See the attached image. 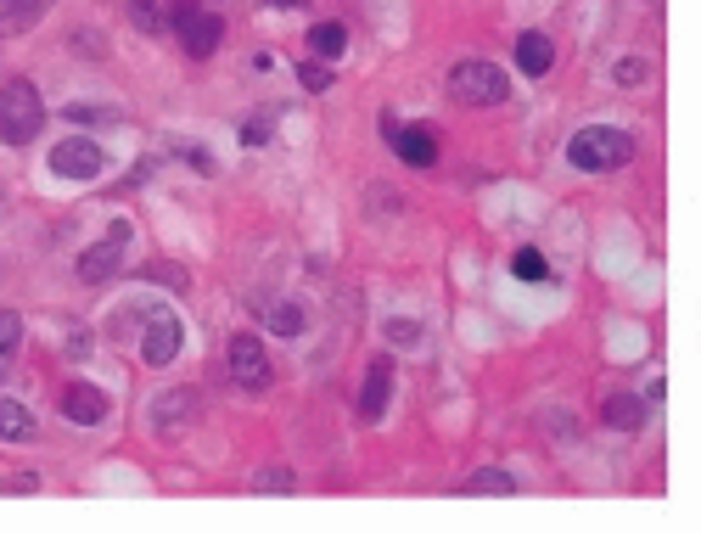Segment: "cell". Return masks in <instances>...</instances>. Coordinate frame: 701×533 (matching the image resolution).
Segmentation results:
<instances>
[{"instance_id": "obj_1", "label": "cell", "mask_w": 701, "mask_h": 533, "mask_svg": "<svg viewBox=\"0 0 701 533\" xmlns=\"http://www.w3.org/2000/svg\"><path fill=\"white\" fill-rule=\"evenodd\" d=\"M566 163L584 175H612L623 163H634V136L617 124H584L573 141H566Z\"/></svg>"}, {"instance_id": "obj_2", "label": "cell", "mask_w": 701, "mask_h": 533, "mask_svg": "<svg viewBox=\"0 0 701 533\" xmlns=\"http://www.w3.org/2000/svg\"><path fill=\"white\" fill-rule=\"evenodd\" d=\"M46 129V102H40V90L28 85V79H12V85H0V141L7 147H28Z\"/></svg>"}, {"instance_id": "obj_3", "label": "cell", "mask_w": 701, "mask_h": 533, "mask_svg": "<svg viewBox=\"0 0 701 533\" xmlns=\"http://www.w3.org/2000/svg\"><path fill=\"white\" fill-rule=\"evenodd\" d=\"M449 96L472 102V107H499V102H511V79L494 62H460V68H449Z\"/></svg>"}, {"instance_id": "obj_4", "label": "cell", "mask_w": 701, "mask_h": 533, "mask_svg": "<svg viewBox=\"0 0 701 533\" xmlns=\"http://www.w3.org/2000/svg\"><path fill=\"white\" fill-rule=\"evenodd\" d=\"M175 35H180V46H186V56H214L219 51V40H225V23H219V12H208L203 0H186V7H175Z\"/></svg>"}, {"instance_id": "obj_5", "label": "cell", "mask_w": 701, "mask_h": 533, "mask_svg": "<svg viewBox=\"0 0 701 533\" xmlns=\"http://www.w3.org/2000/svg\"><path fill=\"white\" fill-rule=\"evenodd\" d=\"M225 365H230V382L247 388V393H264V388L276 382V371H270V354H264V343L253 338V331H237V338H230Z\"/></svg>"}, {"instance_id": "obj_6", "label": "cell", "mask_w": 701, "mask_h": 533, "mask_svg": "<svg viewBox=\"0 0 701 533\" xmlns=\"http://www.w3.org/2000/svg\"><path fill=\"white\" fill-rule=\"evenodd\" d=\"M146 416H152V427L163 432V439H180V432L203 416V393L196 388H169V393H157L146 405Z\"/></svg>"}, {"instance_id": "obj_7", "label": "cell", "mask_w": 701, "mask_h": 533, "mask_svg": "<svg viewBox=\"0 0 701 533\" xmlns=\"http://www.w3.org/2000/svg\"><path fill=\"white\" fill-rule=\"evenodd\" d=\"M124 248H129V219H118L102 242L79 253V281H85V287L113 281V276H118V264H124Z\"/></svg>"}, {"instance_id": "obj_8", "label": "cell", "mask_w": 701, "mask_h": 533, "mask_svg": "<svg viewBox=\"0 0 701 533\" xmlns=\"http://www.w3.org/2000/svg\"><path fill=\"white\" fill-rule=\"evenodd\" d=\"M102 169H107V152L90 136H68L51 147V175H62V180H95Z\"/></svg>"}, {"instance_id": "obj_9", "label": "cell", "mask_w": 701, "mask_h": 533, "mask_svg": "<svg viewBox=\"0 0 701 533\" xmlns=\"http://www.w3.org/2000/svg\"><path fill=\"white\" fill-rule=\"evenodd\" d=\"M382 129H387V141H393V152L410 163V169H432L438 163V129H426V124H398L393 113L382 118Z\"/></svg>"}, {"instance_id": "obj_10", "label": "cell", "mask_w": 701, "mask_h": 533, "mask_svg": "<svg viewBox=\"0 0 701 533\" xmlns=\"http://www.w3.org/2000/svg\"><path fill=\"white\" fill-rule=\"evenodd\" d=\"M180 343H186L180 315H175V309H152V315H146V338H141V359H146V365H175Z\"/></svg>"}, {"instance_id": "obj_11", "label": "cell", "mask_w": 701, "mask_h": 533, "mask_svg": "<svg viewBox=\"0 0 701 533\" xmlns=\"http://www.w3.org/2000/svg\"><path fill=\"white\" fill-rule=\"evenodd\" d=\"M56 405H62V416H68L74 427H102L113 416V398L102 388H90V382H68Z\"/></svg>"}, {"instance_id": "obj_12", "label": "cell", "mask_w": 701, "mask_h": 533, "mask_svg": "<svg viewBox=\"0 0 701 533\" xmlns=\"http://www.w3.org/2000/svg\"><path fill=\"white\" fill-rule=\"evenodd\" d=\"M387 398H393V359H371L359 388V421H382L387 416Z\"/></svg>"}, {"instance_id": "obj_13", "label": "cell", "mask_w": 701, "mask_h": 533, "mask_svg": "<svg viewBox=\"0 0 701 533\" xmlns=\"http://www.w3.org/2000/svg\"><path fill=\"white\" fill-rule=\"evenodd\" d=\"M46 12H56V0H0V35H28L46 23Z\"/></svg>"}, {"instance_id": "obj_14", "label": "cell", "mask_w": 701, "mask_h": 533, "mask_svg": "<svg viewBox=\"0 0 701 533\" xmlns=\"http://www.w3.org/2000/svg\"><path fill=\"white\" fill-rule=\"evenodd\" d=\"M550 62H556L550 35H539V28H527V35L517 40V68H522L527 79H539V74H550Z\"/></svg>"}, {"instance_id": "obj_15", "label": "cell", "mask_w": 701, "mask_h": 533, "mask_svg": "<svg viewBox=\"0 0 701 533\" xmlns=\"http://www.w3.org/2000/svg\"><path fill=\"white\" fill-rule=\"evenodd\" d=\"M600 421H607V427H617V432L646 427V398H634V393H612L607 405H600Z\"/></svg>"}, {"instance_id": "obj_16", "label": "cell", "mask_w": 701, "mask_h": 533, "mask_svg": "<svg viewBox=\"0 0 701 533\" xmlns=\"http://www.w3.org/2000/svg\"><path fill=\"white\" fill-rule=\"evenodd\" d=\"M40 432V421L28 416L17 398H0V444H28Z\"/></svg>"}, {"instance_id": "obj_17", "label": "cell", "mask_w": 701, "mask_h": 533, "mask_svg": "<svg viewBox=\"0 0 701 533\" xmlns=\"http://www.w3.org/2000/svg\"><path fill=\"white\" fill-rule=\"evenodd\" d=\"M309 51L315 56H343L348 51V28L343 23H315L309 28Z\"/></svg>"}, {"instance_id": "obj_18", "label": "cell", "mask_w": 701, "mask_h": 533, "mask_svg": "<svg viewBox=\"0 0 701 533\" xmlns=\"http://www.w3.org/2000/svg\"><path fill=\"white\" fill-rule=\"evenodd\" d=\"M466 494H517V478L499 472V466H483V472L466 478Z\"/></svg>"}, {"instance_id": "obj_19", "label": "cell", "mask_w": 701, "mask_h": 533, "mask_svg": "<svg viewBox=\"0 0 701 533\" xmlns=\"http://www.w3.org/2000/svg\"><path fill=\"white\" fill-rule=\"evenodd\" d=\"M23 348V315L17 309H0V377H7V359Z\"/></svg>"}, {"instance_id": "obj_20", "label": "cell", "mask_w": 701, "mask_h": 533, "mask_svg": "<svg viewBox=\"0 0 701 533\" xmlns=\"http://www.w3.org/2000/svg\"><path fill=\"white\" fill-rule=\"evenodd\" d=\"M253 488H258V494H292V488H297V472H292V466H258V472H253Z\"/></svg>"}, {"instance_id": "obj_21", "label": "cell", "mask_w": 701, "mask_h": 533, "mask_svg": "<svg viewBox=\"0 0 701 533\" xmlns=\"http://www.w3.org/2000/svg\"><path fill=\"white\" fill-rule=\"evenodd\" d=\"M382 331H387V343H393V348H421V343H426V331H421L410 315H393Z\"/></svg>"}, {"instance_id": "obj_22", "label": "cell", "mask_w": 701, "mask_h": 533, "mask_svg": "<svg viewBox=\"0 0 701 533\" xmlns=\"http://www.w3.org/2000/svg\"><path fill=\"white\" fill-rule=\"evenodd\" d=\"M270 331H276V338H304V304H276L270 309Z\"/></svg>"}, {"instance_id": "obj_23", "label": "cell", "mask_w": 701, "mask_h": 533, "mask_svg": "<svg viewBox=\"0 0 701 533\" xmlns=\"http://www.w3.org/2000/svg\"><path fill=\"white\" fill-rule=\"evenodd\" d=\"M129 23H136L141 35H163V23H169V17H163L157 0H129Z\"/></svg>"}, {"instance_id": "obj_24", "label": "cell", "mask_w": 701, "mask_h": 533, "mask_svg": "<svg viewBox=\"0 0 701 533\" xmlns=\"http://www.w3.org/2000/svg\"><path fill=\"white\" fill-rule=\"evenodd\" d=\"M511 270H517L522 281H550V270H545V253H539V248H522V253L511 258Z\"/></svg>"}, {"instance_id": "obj_25", "label": "cell", "mask_w": 701, "mask_h": 533, "mask_svg": "<svg viewBox=\"0 0 701 533\" xmlns=\"http://www.w3.org/2000/svg\"><path fill=\"white\" fill-rule=\"evenodd\" d=\"M270 129H276V113H258L242 124V147H270Z\"/></svg>"}, {"instance_id": "obj_26", "label": "cell", "mask_w": 701, "mask_h": 533, "mask_svg": "<svg viewBox=\"0 0 701 533\" xmlns=\"http://www.w3.org/2000/svg\"><path fill=\"white\" fill-rule=\"evenodd\" d=\"M297 85H304V90H331V68H326V62H304V68H297Z\"/></svg>"}, {"instance_id": "obj_27", "label": "cell", "mask_w": 701, "mask_h": 533, "mask_svg": "<svg viewBox=\"0 0 701 533\" xmlns=\"http://www.w3.org/2000/svg\"><path fill=\"white\" fill-rule=\"evenodd\" d=\"M612 74H617V85H646V56H623Z\"/></svg>"}, {"instance_id": "obj_28", "label": "cell", "mask_w": 701, "mask_h": 533, "mask_svg": "<svg viewBox=\"0 0 701 533\" xmlns=\"http://www.w3.org/2000/svg\"><path fill=\"white\" fill-rule=\"evenodd\" d=\"M68 118H85V124H113L118 113H113V107H90V102H74V107H68Z\"/></svg>"}, {"instance_id": "obj_29", "label": "cell", "mask_w": 701, "mask_h": 533, "mask_svg": "<svg viewBox=\"0 0 701 533\" xmlns=\"http://www.w3.org/2000/svg\"><path fill=\"white\" fill-rule=\"evenodd\" d=\"M556 439H573V421H566V410H550V421H545Z\"/></svg>"}, {"instance_id": "obj_30", "label": "cell", "mask_w": 701, "mask_h": 533, "mask_svg": "<svg viewBox=\"0 0 701 533\" xmlns=\"http://www.w3.org/2000/svg\"><path fill=\"white\" fill-rule=\"evenodd\" d=\"M270 7H304V0H270Z\"/></svg>"}, {"instance_id": "obj_31", "label": "cell", "mask_w": 701, "mask_h": 533, "mask_svg": "<svg viewBox=\"0 0 701 533\" xmlns=\"http://www.w3.org/2000/svg\"><path fill=\"white\" fill-rule=\"evenodd\" d=\"M0 203H7V191H0Z\"/></svg>"}]
</instances>
